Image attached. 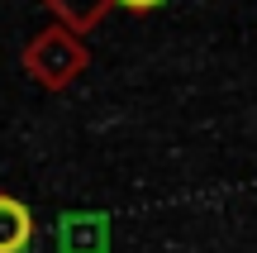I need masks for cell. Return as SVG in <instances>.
Listing matches in <instances>:
<instances>
[{
    "label": "cell",
    "instance_id": "cell-2",
    "mask_svg": "<svg viewBox=\"0 0 257 253\" xmlns=\"http://www.w3.org/2000/svg\"><path fill=\"white\" fill-rule=\"evenodd\" d=\"M119 5H128V10H153L157 0H119Z\"/></svg>",
    "mask_w": 257,
    "mask_h": 253
},
{
    "label": "cell",
    "instance_id": "cell-1",
    "mask_svg": "<svg viewBox=\"0 0 257 253\" xmlns=\"http://www.w3.org/2000/svg\"><path fill=\"white\" fill-rule=\"evenodd\" d=\"M29 210L15 196H0V253H19L29 244Z\"/></svg>",
    "mask_w": 257,
    "mask_h": 253
}]
</instances>
